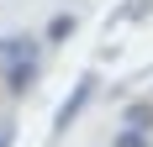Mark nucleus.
I'll use <instances>...</instances> for the list:
<instances>
[{"label":"nucleus","mask_w":153,"mask_h":147,"mask_svg":"<svg viewBox=\"0 0 153 147\" xmlns=\"http://www.w3.org/2000/svg\"><path fill=\"white\" fill-rule=\"evenodd\" d=\"M0 68H5V84L11 95H27L37 84V68H42V42L37 37H0Z\"/></svg>","instance_id":"nucleus-1"},{"label":"nucleus","mask_w":153,"mask_h":147,"mask_svg":"<svg viewBox=\"0 0 153 147\" xmlns=\"http://www.w3.org/2000/svg\"><path fill=\"white\" fill-rule=\"evenodd\" d=\"M0 147H11V121H0Z\"/></svg>","instance_id":"nucleus-7"},{"label":"nucleus","mask_w":153,"mask_h":147,"mask_svg":"<svg viewBox=\"0 0 153 147\" xmlns=\"http://www.w3.org/2000/svg\"><path fill=\"white\" fill-rule=\"evenodd\" d=\"M122 121H127V126H137V132H153V100H127Z\"/></svg>","instance_id":"nucleus-3"},{"label":"nucleus","mask_w":153,"mask_h":147,"mask_svg":"<svg viewBox=\"0 0 153 147\" xmlns=\"http://www.w3.org/2000/svg\"><path fill=\"white\" fill-rule=\"evenodd\" d=\"M74 26H79V16H74V11H58L53 21H48L42 37H48V42H69V37H74Z\"/></svg>","instance_id":"nucleus-4"},{"label":"nucleus","mask_w":153,"mask_h":147,"mask_svg":"<svg viewBox=\"0 0 153 147\" xmlns=\"http://www.w3.org/2000/svg\"><path fill=\"white\" fill-rule=\"evenodd\" d=\"M143 16H153V0H132V5H122L116 21H143Z\"/></svg>","instance_id":"nucleus-6"},{"label":"nucleus","mask_w":153,"mask_h":147,"mask_svg":"<svg viewBox=\"0 0 153 147\" xmlns=\"http://www.w3.org/2000/svg\"><path fill=\"white\" fill-rule=\"evenodd\" d=\"M148 137H153V132H137V126H122L111 147H148Z\"/></svg>","instance_id":"nucleus-5"},{"label":"nucleus","mask_w":153,"mask_h":147,"mask_svg":"<svg viewBox=\"0 0 153 147\" xmlns=\"http://www.w3.org/2000/svg\"><path fill=\"white\" fill-rule=\"evenodd\" d=\"M90 95H95V74H79L74 89H69V100H63V105H58V116H53V132H69V126L79 121V110L90 105Z\"/></svg>","instance_id":"nucleus-2"}]
</instances>
